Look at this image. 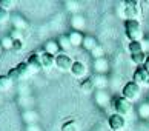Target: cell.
Returning a JSON list of instances; mask_svg holds the SVG:
<instances>
[{
    "mask_svg": "<svg viewBox=\"0 0 149 131\" xmlns=\"http://www.w3.org/2000/svg\"><path fill=\"white\" fill-rule=\"evenodd\" d=\"M125 32L129 42H140L143 39V31H141V25L139 20H126Z\"/></svg>",
    "mask_w": 149,
    "mask_h": 131,
    "instance_id": "6da1fadb",
    "label": "cell"
},
{
    "mask_svg": "<svg viewBox=\"0 0 149 131\" xmlns=\"http://www.w3.org/2000/svg\"><path fill=\"white\" fill-rule=\"evenodd\" d=\"M140 94H141V86L137 85L134 80L128 82V83L123 86V90H121V96H123L126 100H129L131 103L135 102V100H139Z\"/></svg>",
    "mask_w": 149,
    "mask_h": 131,
    "instance_id": "7a4b0ae2",
    "label": "cell"
},
{
    "mask_svg": "<svg viewBox=\"0 0 149 131\" xmlns=\"http://www.w3.org/2000/svg\"><path fill=\"white\" fill-rule=\"evenodd\" d=\"M140 14H141L140 2H137V0H128V2H125L123 15L126 17V20H139Z\"/></svg>",
    "mask_w": 149,
    "mask_h": 131,
    "instance_id": "3957f363",
    "label": "cell"
},
{
    "mask_svg": "<svg viewBox=\"0 0 149 131\" xmlns=\"http://www.w3.org/2000/svg\"><path fill=\"white\" fill-rule=\"evenodd\" d=\"M112 108L115 110V114H120L125 117L131 113V102L126 100L123 96H115L112 99Z\"/></svg>",
    "mask_w": 149,
    "mask_h": 131,
    "instance_id": "277c9868",
    "label": "cell"
},
{
    "mask_svg": "<svg viewBox=\"0 0 149 131\" xmlns=\"http://www.w3.org/2000/svg\"><path fill=\"white\" fill-rule=\"evenodd\" d=\"M134 82L140 86H149V68L146 65L137 67L134 73Z\"/></svg>",
    "mask_w": 149,
    "mask_h": 131,
    "instance_id": "5b68a950",
    "label": "cell"
},
{
    "mask_svg": "<svg viewBox=\"0 0 149 131\" xmlns=\"http://www.w3.org/2000/svg\"><path fill=\"white\" fill-rule=\"evenodd\" d=\"M72 65H74V60L68 56V54H58V56H56V67L58 69H62V71H71Z\"/></svg>",
    "mask_w": 149,
    "mask_h": 131,
    "instance_id": "8992f818",
    "label": "cell"
},
{
    "mask_svg": "<svg viewBox=\"0 0 149 131\" xmlns=\"http://www.w3.org/2000/svg\"><path fill=\"white\" fill-rule=\"evenodd\" d=\"M26 63H28V67L31 68L32 74H36L40 69H43V67H42V57H40V54H37V53H32L31 56L26 59Z\"/></svg>",
    "mask_w": 149,
    "mask_h": 131,
    "instance_id": "52a82bcc",
    "label": "cell"
},
{
    "mask_svg": "<svg viewBox=\"0 0 149 131\" xmlns=\"http://www.w3.org/2000/svg\"><path fill=\"white\" fill-rule=\"evenodd\" d=\"M126 125V119L123 116H120V114H112L111 117H109V127H111L112 131H121L125 128Z\"/></svg>",
    "mask_w": 149,
    "mask_h": 131,
    "instance_id": "ba28073f",
    "label": "cell"
},
{
    "mask_svg": "<svg viewBox=\"0 0 149 131\" xmlns=\"http://www.w3.org/2000/svg\"><path fill=\"white\" fill-rule=\"evenodd\" d=\"M69 73L72 74L74 77H77V79H81V77H85V76H86V73H88V68H86V65H85L83 62L75 60Z\"/></svg>",
    "mask_w": 149,
    "mask_h": 131,
    "instance_id": "9c48e42d",
    "label": "cell"
},
{
    "mask_svg": "<svg viewBox=\"0 0 149 131\" xmlns=\"http://www.w3.org/2000/svg\"><path fill=\"white\" fill-rule=\"evenodd\" d=\"M40 57H42V67L45 69H51L54 65H56V56H52V54L43 51L40 54Z\"/></svg>",
    "mask_w": 149,
    "mask_h": 131,
    "instance_id": "30bf717a",
    "label": "cell"
},
{
    "mask_svg": "<svg viewBox=\"0 0 149 131\" xmlns=\"http://www.w3.org/2000/svg\"><path fill=\"white\" fill-rule=\"evenodd\" d=\"M68 39H69V42H71V45H72V46H80V45H83L85 36L81 34L80 31H72V32H69V34H68Z\"/></svg>",
    "mask_w": 149,
    "mask_h": 131,
    "instance_id": "8fae6325",
    "label": "cell"
},
{
    "mask_svg": "<svg viewBox=\"0 0 149 131\" xmlns=\"http://www.w3.org/2000/svg\"><path fill=\"white\" fill-rule=\"evenodd\" d=\"M148 57L149 56H146L145 51H143V53H137V54H131V60L134 62L137 67H143V65H146Z\"/></svg>",
    "mask_w": 149,
    "mask_h": 131,
    "instance_id": "7c38bea8",
    "label": "cell"
},
{
    "mask_svg": "<svg viewBox=\"0 0 149 131\" xmlns=\"http://www.w3.org/2000/svg\"><path fill=\"white\" fill-rule=\"evenodd\" d=\"M94 69H95V73L97 74H104V71L108 69V62H106V59H95L94 60Z\"/></svg>",
    "mask_w": 149,
    "mask_h": 131,
    "instance_id": "4fadbf2b",
    "label": "cell"
},
{
    "mask_svg": "<svg viewBox=\"0 0 149 131\" xmlns=\"http://www.w3.org/2000/svg\"><path fill=\"white\" fill-rule=\"evenodd\" d=\"M81 46H83L85 50H88V51H92V50H95L98 45H97V40L94 39L92 36H85V40H83V45Z\"/></svg>",
    "mask_w": 149,
    "mask_h": 131,
    "instance_id": "5bb4252c",
    "label": "cell"
},
{
    "mask_svg": "<svg viewBox=\"0 0 149 131\" xmlns=\"http://www.w3.org/2000/svg\"><path fill=\"white\" fill-rule=\"evenodd\" d=\"M58 50H60V46H58V42H57V40H49V42H46L45 53H49V54H52V56H56Z\"/></svg>",
    "mask_w": 149,
    "mask_h": 131,
    "instance_id": "9a60e30c",
    "label": "cell"
},
{
    "mask_svg": "<svg viewBox=\"0 0 149 131\" xmlns=\"http://www.w3.org/2000/svg\"><path fill=\"white\" fill-rule=\"evenodd\" d=\"M11 86H13V80L8 76H0V92L11 90Z\"/></svg>",
    "mask_w": 149,
    "mask_h": 131,
    "instance_id": "2e32d148",
    "label": "cell"
},
{
    "mask_svg": "<svg viewBox=\"0 0 149 131\" xmlns=\"http://www.w3.org/2000/svg\"><path fill=\"white\" fill-rule=\"evenodd\" d=\"M128 51L131 54H137V53H143V51H145V48H143V43L141 42H129Z\"/></svg>",
    "mask_w": 149,
    "mask_h": 131,
    "instance_id": "e0dca14e",
    "label": "cell"
},
{
    "mask_svg": "<svg viewBox=\"0 0 149 131\" xmlns=\"http://www.w3.org/2000/svg\"><path fill=\"white\" fill-rule=\"evenodd\" d=\"M15 68H17V69H19V73H20L22 76H23V79L32 74V71H31V68L28 67V63H26V62H20Z\"/></svg>",
    "mask_w": 149,
    "mask_h": 131,
    "instance_id": "ac0fdd59",
    "label": "cell"
},
{
    "mask_svg": "<svg viewBox=\"0 0 149 131\" xmlns=\"http://www.w3.org/2000/svg\"><path fill=\"white\" fill-rule=\"evenodd\" d=\"M8 77L13 80V83H17V82H20L22 79H23V76H22L20 73H19V69L17 68H11L9 71H8Z\"/></svg>",
    "mask_w": 149,
    "mask_h": 131,
    "instance_id": "d6986e66",
    "label": "cell"
},
{
    "mask_svg": "<svg viewBox=\"0 0 149 131\" xmlns=\"http://www.w3.org/2000/svg\"><path fill=\"white\" fill-rule=\"evenodd\" d=\"M94 88H95V86H94V83H92V79H86L83 83L80 85V90L85 92V94H91V92L94 91Z\"/></svg>",
    "mask_w": 149,
    "mask_h": 131,
    "instance_id": "ffe728a7",
    "label": "cell"
},
{
    "mask_svg": "<svg viewBox=\"0 0 149 131\" xmlns=\"http://www.w3.org/2000/svg\"><path fill=\"white\" fill-rule=\"evenodd\" d=\"M62 131H80V127L75 120H68L62 125Z\"/></svg>",
    "mask_w": 149,
    "mask_h": 131,
    "instance_id": "44dd1931",
    "label": "cell"
},
{
    "mask_svg": "<svg viewBox=\"0 0 149 131\" xmlns=\"http://www.w3.org/2000/svg\"><path fill=\"white\" fill-rule=\"evenodd\" d=\"M92 83H94V86H97V88H103V86H106V79H104L102 74H95L92 77Z\"/></svg>",
    "mask_w": 149,
    "mask_h": 131,
    "instance_id": "7402d4cb",
    "label": "cell"
},
{
    "mask_svg": "<svg viewBox=\"0 0 149 131\" xmlns=\"http://www.w3.org/2000/svg\"><path fill=\"white\" fill-rule=\"evenodd\" d=\"M57 42H58V46L62 48V50H65V51H68V50H71V48H72V45H71V42H69V39H68V36H62Z\"/></svg>",
    "mask_w": 149,
    "mask_h": 131,
    "instance_id": "603a6c76",
    "label": "cell"
},
{
    "mask_svg": "<svg viewBox=\"0 0 149 131\" xmlns=\"http://www.w3.org/2000/svg\"><path fill=\"white\" fill-rule=\"evenodd\" d=\"M139 116L141 119H149V103H141L139 106Z\"/></svg>",
    "mask_w": 149,
    "mask_h": 131,
    "instance_id": "cb8c5ba5",
    "label": "cell"
},
{
    "mask_svg": "<svg viewBox=\"0 0 149 131\" xmlns=\"http://www.w3.org/2000/svg\"><path fill=\"white\" fill-rule=\"evenodd\" d=\"M2 48L3 50H13V46H14V39L11 36H6V37H3L2 39Z\"/></svg>",
    "mask_w": 149,
    "mask_h": 131,
    "instance_id": "d4e9b609",
    "label": "cell"
},
{
    "mask_svg": "<svg viewBox=\"0 0 149 131\" xmlns=\"http://www.w3.org/2000/svg\"><path fill=\"white\" fill-rule=\"evenodd\" d=\"M72 26L75 28V31H79V29H81L85 26V20H83V17H80V15H75V17L72 19Z\"/></svg>",
    "mask_w": 149,
    "mask_h": 131,
    "instance_id": "484cf974",
    "label": "cell"
},
{
    "mask_svg": "<svg viewBox=\"0 0 149 131\" xmlns=\"http://www.w3.org/2000/svg\"><path fill=\"white\" fill-rule=\"evenodd\" d=\"M14 6H15V2H14V0H0V8L9 11V9H13Z\"/></svg>",
    "mask_w": 149,
    "mask_h": 131,
    "instance_id": "4316f807",
    "label": "cell"
},
{
    "mask_svg": "<svg viewBox=\"0 0 149 131\" xmlns=\"http://www.w3.org/2000/svg\"><path fill=\"white\" fill-rule=\"evenodd\" d=\"M8 19H9V11L0 8V23H5Z\"/></svg>",
    "mask_w": 149,
    "mask_h": 131,
    "instance_id": "83f0119b",
    "label": "cell"
},
{
    "mask_svg": "<svg viewBox=\"0 0 149 131\" xmlns=\"http://www.w3.org/2000/svg\"><path fill=\"white\" fill-rule=\"evenodd\" d=\"M91 54H92V57H94V59H102V57H103V50H102L100 46H97L95 50H92V51H91Z\"/></svg>",
    "mask_w": 149,
    "mask_h": 131,
    "instance_id": "f1b7e54d",
    "label": "cell"
},
{
    "mask_svg": "<svg viewBox=\"0 0 149 131\" xmlns=\"http://www.w3.org/2000/svg\"><path fill=\"white\" fill-rule=\"evenodd\" d=\"M14 26H15V29H17V28H25V26H26V23H25V22L22 20V19L15 17V19H14Z\"/></svg>",
    "mask_w": 149,
    "mask_h": 131,
    "instance_id": "f546056e",
    "label": "cell"
},
{
    "mask_svg": "<svg viewBox=\"0 0 149 131\" xmlns=\"http://www.w3.org/2000/svg\"><path fill=\"white\" fill-rule=\"evenodd\" d=\"M13 50L14 51H22V50H23V42H22V40H14Z\"/></svg>",
    "mask_w": 149,
    "mask_h": 131,
    "instance_id": "4dcf8cb0",
    "label": "cell"
},
{
    "mask_svg": "<svg viewBox=\"0 0 149 131\" xmlns=\"http://www.w3.org/2000/svg\"><path fill=\"white\" fill-rule=\"evenodd\" d=\"M13 37L14 40H22V31H17V29H14V32H13Z\"/></svg>",
    "mask_w": 149,
    "mask_h": 131,
    "instance_id": "1f68e13d",
    "label": "cell"
},
{
    "mask_svg": "<svg viewBox=\"0 0 149 131\" xmlns=\"http://www.w3.org/2000/svg\"><path fill=\"white\" fill-rule=\"evenodd\" d=\"M146 67L149 68V57H148V62H146Z\"/></svg>",
    "mask_w": 149,
    "mask_h": 131,
    "instance_id": "d6a6232c",
    "label": "cell"
},
{
    "mask_svg": "<svg viewBox=\"0 0 149 131\" xmlns=\"http://www.w3.org/2000/svg\"><path fill=\"white\" fill-rule=\"evenodd\" d=\"M2 50H3V48H2V45H0V53H2Z\"/></svg>",
    "mask_w": 149,
    "mask_h": 131,
    "instance_id": "836d02e7",
    "label": "cell"
},
{
    "mask_svg": "<svg viewBox=\"0 0 149 131\" xmlns=\"http://www.w3.org/2000/svg\"><path fill=\"white\" fill-rule=\"evenodd\" d=\"M148 103H149V100H148Z\"/></svg>",
    "mask_w": 149,
    "mask_h": 131,
    "instance_id": "e575fe53",
    "label": "cell"
}]
</instances>
